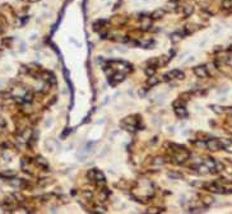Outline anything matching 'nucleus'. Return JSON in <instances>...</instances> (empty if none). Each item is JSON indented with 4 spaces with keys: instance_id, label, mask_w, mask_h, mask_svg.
<instances>
[{
    "instance_id": "1",
    "label": "nucleus",
    "mask_w": 232,
    "mask_h": 214,
    "mask_svg": "<svg viewBox=\"0 0 232 214\" xmlns=\"http://www.w3.org/2000/svg\"><path fill=\"white\" fill-rule=\"evenodd\" d=\"M207 149H209L211 152H217L223 149V145H222L221 140L218 139H209L207 140Z\"/></svg>"
},
{
    "instance_id": "2",
    "label": "nucleus",
    "mask_w": 232,
    "mask_h": 214,
    "mask_svg": "<svg viewBox=\"0 0 232 214\" xmlns=\"http://www.w3.org/2000/svg\"><path fill=\"white\" fill-rule=\"evenodd\" d=\"M193 71H194V74H195L198 78L204 79V78H208V77H209V73H208V68H207L205 65L195 66V68L193 69Z\"/></svg>"
},
{
    "instance_id": "3",
    "label": "nucleus",
    "mask_w": 232,
    "mask_h": 214,
    "mask_svg": "<svg viewBox=\"0 0 232 214\" xmlns=\"http://www.w3.org/2000/svg\"><path fill=\"white\" fill-rule=\"evenodd\" d=\"M88 180H93V181H98V180H105V175L98 170H89L87 173Z\"/></svg>"
},
{
    "instance_id": "4",
    "label": "nucleus",
    "mask_w": 232,
    "mask_h": 214,
    "mask_svg": "<svg viewBox=\"0 0 232 214\" xmlns=\"http://www.w3.org/2000/svg\"><path fill=\"white\" fill-rule=\"evenodd\" d=\"M125 77H126V74L125 73H122V71H119V73H113L112 77H110L108 79H110V83L112 85H116V84H119L121 82H124L125 80Z\"/></svg>"
},
{
    "instance_id": "5",
    "label": "nucleus",
    "mask_w": 232,
    "mask_h": 214,
    "mask_svg": "<svg viewBox=\"0 0 232 214\" xmlns=\"http://www.w3.org/2000/svg\"><path fill=\"white\" fill-rule=\"evenodd\" d=\"M126 21H127V18L125 16H113L110 19V23L115 27H121L125 24Z\"/></svg>"
},
{
    "instance_id": "6",
    "label": "nucleus",
    "mask_w": 232,
    "mask_h": 214,
    "mask_svg": "<svg viewBox=\"0 0 232 214\" xmlns=\"http://www.w3.org/2000/svg\"><path fill=\"white\" fill-rule=\"evenodd\" d=\"M41 77L44 80H46L49 84H56V78H55V75L51 73V71H41Z\"/></svg>"
},
{
    "instance_id": "7",
    "label": "nucleus",
    "mask_w": 232,
    "mask_h": 214,
    "mask_svg": "<svg viewBox=\"0 0 232 214\" xmlns=\"http://www.w3.org/2000/svg\"><path fill=\"white\" fill-rule=\"evenodd\" d=\"M139 21H140V24L143 27V30H149L150 27H152V19H150V17L148 16H142L139 17Z\"/></svg>"
},
{
    "instance_id": "8",
    "label": "nucleus",
    "mask_w": 232,
    "mask_h": 214,
    "mask_svg": "<svg viewBox=\"0 0 232 214\" xmlns=\"http://www.w3.org/2000/svg\"><path fill=\"white\" fill-rule=\"evenodd\" d=\"M35 163H36V166H37V167H40L41 170H45V171H47V170H49V164H47V161L44 158V157H41V156L36 157V159H35Z\"/></svg>"
},
{
    "instance_id": "9",
    "label": "nucleus",
    "mask_w": 232,
    "mask_h": 214,
    "mask_svg": "<svg viewBox=\"0 0 232 214\" xmlns=\"http://www.w3.org/2000/svg\"><path fill=\"white\" fill-rule=\"evenodd\" d=\"M165 14H166V10L165 9H156V10L150 14V19L152 21H159V19H162V18L165 17Z\"/></svg>"
},
{
    "instance_id": "10",
    "label": "nucleus",
    "mask_w": 232,
    "mask_h": 214,
    "mask_svg": "<svg viewBox=\"0 0 232 214\" xmlns=\"http://www.w3.org/2000/svg\"><path fill=\"white\" fill-rule=\"evenodd\" d=\"M16 176H17V172L13 170H7L0 172V178H4V180H13Z\"/></svg>"
},
{
    "instance_id": "11",
    "label": "nucleus",
    "mask_w": 232,
    "mask_h": 214,
    "mask_svg": "<svg viewBox=\"0 0 232 214\" xmlns=\"http://www.w3.org/2000/svg\"><path fill=\"white\" fill-rule=\"evenodd\" d=\"M175 113L179 118H186L188 117V110L185 108V106H180V107H175Z\"/></svg>"
},
{
    "instance_id": "12",
    "label": "nucleus",
    "mask_w": 232,
    "mask_h": 214,
    "mask_svg": "<svg viewBox=\"0 0 232 214\" xmlns=\"http://www.w3.org/2000/svg\"><path fill=\"white\" fill-rule=\"evenodd\" d=\"M168 75L171 77V79H180V80H181V79L185 78V74H184L181 70H179V69L171 70V71L168 73Z\"/></svg>"
},
{
    "instance_id": "13",
    "label": "nucleus",
    "mask_w": 232,
    "mask_h": 214,
    "mask_svg": "<svg viewBox=\"0 0 232 214\" xmlns=\"http://www.w3.org/2000/svg\"><path fill=\"white\" fill-rule=\"evenodd\" d=\"M177 7H179L177 0H170L167 3V5H166V12H176Z\"/></svg>"
},
{
    "instance_id": "14",
    "label": "nucleus",
    "mask_w": 232,
    "mask_h": 214,
    "mask_svg": "<svg viewBox=\"0 0 232 214\" xmlns=\"http://www.w3.org/2000/svg\"><path fill=\"white\" fill-rule=\"evenodd\" d=\"M106 21H103V19H99V21H96L93 23V31H96V32H99L102 30V28H105L106 26Z\"/></svg>"
},
{
    "instance_id": "15",
    "label": "nucleus",
    "mask_w": 232,
    "mask_h": 214,
    "mask_svg": "<svg viewBox=\"0 0 232 214\" xmlns=\"http://www.w3.org/2000/svg\"><path fill=\"white\" fill-rule=\"evenodd\" d=\"M156 70H157V66H156V65H150V64H149V65L144 69V73H145L147 77H153V75L156 74Z\"/></svg>"
},
{
    "instance_id": "16",
    "label": "nucleus",
    "mask_w": 232,
    "mask_h": 214,
    "mask_svg": "<svg viewBox=\"0 0 232 214\" xmlns=\"http://www.w3.org/2000/svg\"><path fill=\"white\" fill-rule=\"evenodd\" d=\"M170 60H171V56H159L157 58V66H165L166 64H168Z\"/></svg>"
},
{
    "instance_id": "17",
    "label": "nucleus",
    "mask_w": 232,
    "mask_h": 214,
    "mask_svg": "<svg viewBox=\"0 0 232 214\" xmlns=\"http://www.w3.org/2000/svg\"><path fill=\"white\" fill-rule=\"evenodd\" d=\"M196 26L195 24H193V23H189V24H186L185 27H184V35H191V33L195 32V28Z\"/></svg>"
},
{
    "instance_id": "18",
    "label": "nucleus",
    "mask_w": 232,
    "mask_h": 214,
    "mask_svg": "<svg viewBox=\"0 0 232 214\" xmlns=\"http://www.w3.org/2000/svg\"><path fill=\"white\" fill-rule=\"evenodd\" d=\"M167 176L171 180H182L184 178V175L180 173V172H176V171H170L167 173Z\"/></svg>"
},
{
    "instance_id": "19",
    "label": "nucleus",
    "mask_w": 232,
    "mask_h": 214,
    "mask_svg": "<svg viewBox=\"0 0 232 214\" xmlns=\"http://www.w3.org/2000/svg\"><path fill=\"white\" fill-rule=\"evenodd\" d=\"M193 13H194V7H191V5H184L182 7V14H184V17H190Z\"/></svg>"
},
{
    "instance_id": "20",
    "label": "nucleus",
    "mask_w": 232,
    "mask_h": 214,
    "mask_svg": "<svg viewBox=\"0 0 232 214\" xmlns=\"http://www.w3.org/2000/svg\"><path fill=\"white\" fill-rule=\"evenodd\" d=\"M212 108V111L213 112H216L217 115H222L225 111H226V108L225 107H222V106H218V104H211L209 106Z\"/></svg>"
},
{
    "instance_id": "21",
    "label": "nucleus",
    "mask_w": 232,
    "mask_h": 214,
    "mask_svg": "<svg viewBox=\"0 0 232 214\" xmlns=\"http://www.w3.org/2000/svg\"><path fill=\"white\" fill-rule=\"evenodd\" d=\"M184 39V33H180V32H176V33H172L171 35V41L173 44H177Z\"/></svg>"
},
{
    "instance_id": "22",
    "label": "nucleus",
    "mask_w": 232,
    "mask_h": 214,
    "mask_svg": "<svg viewBox=\"0 0 232 214\" xmlns=\"http://www.w3.org/2000/svg\"><path fill=\"white\" fill-rule=\"evenodd\" d=\"M196 172L199 175H208L209 173V168H208L205 164H199L196 167Z\"/></svg>"
},
{
    "instance_id": "23",
    "label": "nucleus",
    "mask_w": 232,
    "mask_h": 214,
    "mask_svg": "<svg viewBox=\"0 0 232 214\" xmlns=\"http://www.w3.org/2000/svg\"><path fill=\"white\" fill-rule=\"evenodd\" d=\"M221 7H222V9H225V10H231L232 9V0H222Z\"/></svg>"
},
{
    "instance_id": "24",
    "label": "nucleus",
    "mask_w": 232,
    "mask_h": 214,
    "mask_svg": "<svg viewBox=\"0 0 232 214\" xmlns=\"http://www.w3.org/2000/svg\"><path fill=\"white\" fill-rule=\"evenodd\" d=\"M158 83H159V79L156 78L154 75L153 77H148V79H147V85H148V87H153V85L158 84Z\"/></svg>"
},
{
    "instance_id": "25",
    "label": "nucleus",
    "mask_w": 232,
    "mask_h": 214,
    "mask_svg": "<svg viewBox=\"0 0 232 214\" xmlns=\"http://www.w3.org/2000/svg\"><path fill=\"white\" fill-rule=\"evenodd\" d=\"M152 162H153L154 166H162V164H165L166 159L163 158V157H156V158L152 161Z\"/></svg>"
},
{
    "instance_id": "26",
    "label": "nucleus",
    "mask_w": 232,
    "mask_h": 214,
    "mask_svg": "<svg viewBox=\"0 0 232 214\" xmlns=\"http://www.w3.org/2000/svg\"><path fill=\"white\" fill-rule=\"evenodd\" d=\"M214 162H216V161L214 159H213V158H205V161H204V164L207 166V167L208 168H216L214 167Z\"/></svg>"
},
{
    "instance_id": "27",
    "label": "nucleus",
    "mask_w": 232,
    "mask_h": 214,
    "mask_svg": "<svg viewBox=\"0 0 232 214\" xmlns=\"http://www.w3.org/2000/svg\"><path fill=\"white\" fill-rule=\"evenodd\" d=\"M163 212H165V209H162V208H149L145 213L147 214H156V213H163Z\"/></svg>"
},
{
    "instance_id": "28",
    "label": "nucleus",
    "mask_w": 232,
    "mask_h": 214,
    "mask_svg": "<svg viewBox=\"0 0 232 214\" xmlns=\"http://www.w3.org/2000/svg\"><path fill=\"white\" fill-rule=\"evenodd\" d=\"M33 101V93L32 92H27L24 94V97H23V102H27V103H30Z\"/></svg>"
},
{
    "instance_id": "29",
    "label": "nucleus",
    "mask_w": 232,
    "mask_h": 214,
    "mask_svg": "<svg viewBox=\"0 0 232 214\" xmlns=\"http://www.w3.org/2000/svg\"><path fill=\"white\" fill-rule=\"evenodd\" d=\"M214 167H216V170L218 171V172H221V171L226 170V166H225V163L219 162V161H216V162H214Z\"/></svg>"
},
{
    "instance_id": "30",
    "label": "nucleus",
    "mask_w": 232,
    "mask_h": 214,
    "mask_svg": "<svg viewBox=\"0 0 232 214\" xmlns=\"http://www.w3.org/2000/svg\"><path fill=\"white\" fill-rule=\"evenodd\" d=\"M8 26V22H7V18L3 16V14H0V30H4Z\"/></svg>"
},
{
    "instance_id": "31",
    "label": "nucleus",
    "mask_w": 232,
    "mask_h": 214,
    "mask_svg": "<svg viewBox=\"0 0 232 214\" xmlns=\"http://www.w3.org/2000/svg\"><path fill=\"white\" fill-rule=\"evenodd\" d=\"M94 213H99V214H103V213H106V207H102V205H96L94 207Z\"/></svg>"
},
{
    "instance_id": "32",
    "label": "nucleus",
    "mask_w": 232,
    "mask_h": 214,
    "mask_svg": "<svg viewBox=\"0 0 232 214\" xmlns=\"http://www.w3.org/2000/svg\"><path fill=\"white\" fill-rule=\"evenodd\" d=\"M50 184H53L51 178H41L40 181H39V185H40V186H47V185H50Z\"/></svg>"
},
{
    "instance_id": "33",
    "label": "nucleus",
    "mask_w": 232,
    "mask_h": 214,
    "mask_svg": "<svg viewBox=\"0 0 232 214\" xmlns=\"http://www.w3.org/2000/svg\"><path fill=\"white\" fill-rule=\"evenodd\" d=\"M12 42H13V39H12V37H7V39H3L1 44L5 46V47H10V46H12Z\"/></svg>"
},
{
    "instance_id": "34",
    "label": "nucleus",
    "mask_w": 232,
    "mask_h": 214,
    "mask_svg": "<svg viewBox=\"0 0 232 214\" xmlns=\"http://www.w3.org/2000/svg\"><path fill=\"white\" fill-rule=\"evenodd\" d=\"M83 196H84V199H87V200H92V198H93V193L91 191V190H84Z\"/></svg>"
},
{
    "instance_id": "35",
    "label": "nucleus",
    "mask_w": 232,
    "mask_h": 214,
    "mask_svg": "<svg viewBox=\"0 0 232 214\" xmlns=\"http://www.w3.org/2000/svg\"><path fill=\"white\" fill-rule=\"evenodd\" d=\"M203 203H204V205L209 207V205H212V204H213V198L212 196H204V198H203Z\"/></svg>"
},
{
    "instance_id": "36",
    "label": "nucleus",
    "mask_w": 232,
    "mask_h": 214,
    "mask_svg": "<svg viewBox=\"0 0 232 214\" xmlns=\"http://www.w3.org/2000/svg\"><path fill=\"white\" fill-rule=\"evenodd\" d=\"M190 97H191V93L190 92L180 94V99H182V101H189V99H190Z\"/></svg>"
},
{
    "instance_id": "37",
    "label": "nucleus",
    "mask_w": 232,
    "mask_h": 214,
    "mask_svg": "<svg viewBox=\"0 0 232 214\" xmlns=\"http://www.w3.org/2000/svg\"><path fill=\"white\" fill-rule=\"evenodd\" d=\"M19 73L21 74H28L30 73V68H28L27 65H22L21 69H19Z\"/></svg>"
},
{
    "instance_id": "38",
    "label": "nucleus",
    "mask_w": 232,
    "mask_h": 214,
    "mask_svg": "<svg viewBox=\"0 0 232 214\" xmlns=\"http://www.w3.org/2000/svg\"><path fill=\"white\" fill-rule=\"evenodd\" d=\"M10 97V93L5 92V91H0V99H7Z\"/></svg>"
},
{
    "instance_id": "39",
    "label": "nucleus",
    "mask_w": 232,
    "mask_h": 214,
    "mask_svg": "<svg viewBox=\"0 0 232 214\" xmlns=\"http://www.w3.org/2000/svg\"><path fill=\"white\" fill-rule=\"evenodd\" d=\"M172 106H173V108L175 107H180V106H185V103H184V101H182V99H177V101H175L173 103H172Z\"/></svg>"
},
{
    "instance_id": "40",
    "label": "nucleus",
    "mask_w": 232,
    "mask_h": 214,
    "mask_svg": "<svg viewBox=\"0 0 232 214\" xmlns=\"http://www.w3.org/2000/svg\"><path fill=\"white\" fill-rule=\"evenodd\" d=\"M0 126H1V127H5L7 126V120L4 117H1V116H0Z\"/></svg>"
},
{
    "instance_id": "41",
    "label": "nucleus",
    "mask_w": 232,
    "mask_h": 214,
    "mask_svg": "<svg viewBox=\"0 0 232 214\" xmlns=\"http://www.w3.org/2000/svg\"><path fill=\"white\" fill-rule=\"evenodd\" d=\"M145 92H147V91H144V89H140V91H139V94H140V96H144Z\"/></svg>"
},
{
    "instance_id": "42",
    "label": "nucleus",
    "mask_w": 232,
    "mask_h": 214,
    "mask_svg": "<svg viewBox=\"0 0 232 214\" xmlns=\"http://www.w3.org/2000/svg\"><path fill=\"white\" fill-rule=\"evenodd\" d=\"M27 1H30V3H36V1H39V0H27Z\"/></svg>"
},
{
    "instance_id": "43",
    "label": "nucleus",
    "mask_w": 232,
    "mask_h": 214,
    "mask_svg": "<svg viewBox=\"0 0 232 214\" xmlns=\"http://www.w3.org/2000/svg\"><path fill=\"white\" fill-rule=\"evenodd\" d=\"M1 131H3V127H1V126H0V134H1Z\"/></svg>"
}]
</instances>
